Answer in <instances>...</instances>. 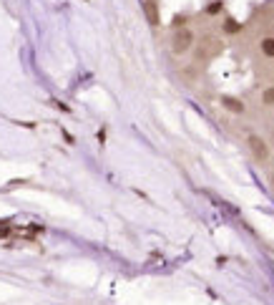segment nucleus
Masks as SVG:
<instances>
[{
  "instance_id": "1",
  "label": "nucleus",
  "mask_w": 274,
  "mask_h": 305,
  "mask_svg": "<svg viewBox=\"0 0 274 305\" xmlns=\"http://www.w3.org/2000/svg\"><path fill=\"white\" fill-rule=\"evenodd\" d=\"M194 43H196L194 31L191 28H179V31L174 33V38H171V51L176 56H184V53H189L194 48Z\"/></svg>"
},
{
  "instance_id": "2",
  "label": "nucleus",
  "mask_w": 274,
  "mask_h": 305,
  "mask_svg": "<svg viewBox=\"0 0 274 305\" xmlns=\"http://www.w3.org/2000/svg\"><path fill=\"white\" fill-rule=\"evenodd\" d=\"M246 147H249L252 156H254L259 164L269 161V144H267L259 134H249V136H246Z\"/></svg>"
},
{
  "instance_id": "3",
  "label": "nucleus",
  "mask_w": 274,
  "mask_h": 305,
  "mask_svg": "<svg viewBox=\"0 0 274 305\" xmlns=\"http://www.w3.org/2000/svg\"><path fill=\"white\" fill-rule=\"evenodd\" d=\"M144 15L149 21V26H158L161 23V15H158V0H144Z\"/></svg>"
},
{
  "instance_id": "4",
  "label": "nucleus",
  "mask_w": 274,
  "mask_h": 305,
  "mask_svg": "<svg viewBox=\"0 0 274 305\" xmlns=\"http://www.w3.org/2000/svg\"><path fill=\"white\" fill-rule=\"evenodd\" d=\"M221 106L226 111H232V114H244V104L239 98H234V96H221Z\"/></svg>"
},
{
  "instance_id": "5",
  "label": "nucleus",
  "mask_w": 274,
  "mask_h": 305,
  "mask_svg": "<svg viewBox=\"0 0 274 305\" xmlns=\"http://www.w3.org/2000/svg\"><path fill=\"white\" fill-rule=\"evenodd\" d=\"M259 48H262V53H264L267 58H274V35H267V38H262Z\"/></svg>"
},
{
  "instance_id": "6",
  "label": "nucleus",
  "mask_w": 274,
  "mask_h": 305,
  "mask_svg": "<svg viewBox=\"0 0 274 305\" xmlns=\"http://www.w3.org/2000/svg\"><path fill=\"white\" fill-rule=\"evenodd\" d=\"M239 28H242V26H239V23H237L234 18H226V21L221 23V31L229 33V35H232V33H239Z\"/></svg>"
},
{
  "instance_id": "7",
  "label": "nucleus",
  "mask_w": 274,
  "mask_h": 305,
  "mask_svg": "<svg viewBox=\"0 0 274 305\" xmlns=\"http://www.w3.org/2000/svg\"><path fill=\"white\" fill-rule=\"evenodd\" d=\"M262 104H264V106H274V86H267V89L262 91Z\"/></svg>"
},
{
  "instance_id": "8",
  "label": "nucleus",
  "mask_w": 274,
  "mask_h": 305,
  "mask_svg": "<svg viewBox=\"0 0 274 305\" xmlns=\"http://www.w3.org/2000/svg\"><path fill=\"white\" fill-rule=\"evenodd\" d=\"M174 28L179 31V28H186V18L184 15H176V21H174Z\"/></svg>"
},
{
  "instance_id": "9",
  "label": "nucleus",
  "mask_w": 274,
  "mask_h": 305,
  "mask_svg": "<svg viewBox=\"0 0 274 305\" xmlns=\"http://www.w3.org/2000/svg\"><path fill=\"white\" fill-rule=\"evenodd\" d=\"M221 10V3L216 0V3H212V5H207V13H219Z\"/></svg>"
},
{
  "instance_id": "10",
  "label": "nucleus",
  "mask_w": 274,
  "mask_h": 305,
  "mask_svg": "<svg viewBox=\"0 0 274 305\" xmlns=\"http://www.w3.org/2000/svg\"><path fill=\"white\" fill-rule=\"evenodd\" d=\"M269 182H272V187H274V172H272V177H269Z\"/></svg>"
}]
</instances>
